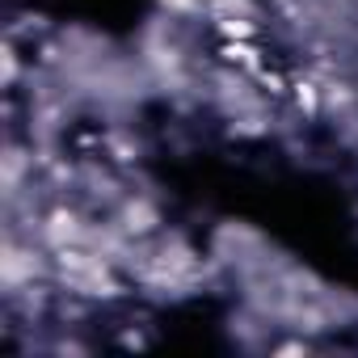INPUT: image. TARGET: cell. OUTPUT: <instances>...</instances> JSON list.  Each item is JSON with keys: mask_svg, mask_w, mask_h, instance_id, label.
Masks as SVG:
<instances>
[{"mask_svg": "<svg viewBox=\"0 0 358 358\" xmlns=\"http://www.w3.org/2000/svg\"><path fill=\"white\" fill-rule=\"evenodd\" d=\"M156 13L169 22H207V0H156Z\"/></svg>", "mask_w": 358, "mask_h": 358, "instance_id": "8", "label": "cell"}, {"mask_svg": "<svg viewBox=\"0 0 358 358\" xmlns=\"http://www.w3.org/2000/svg\"><path fill=\"white\" fill-rule=\"evenodd\" d=\"M228 135L232 139H270L274 135V106L270 110H257V114L228 118Z\"/></svg>", "mask_w": 358, "mask_h": 358, "instance_id": "7", "label": "cell"}, {"mask_svg": "<svg viewBox=\"0 0 358 358\" xmlns=\"http://www.w3.org/2000/svg\"><path fill=\"white\" fill-rule=\"evenodd\" d=\"M312 350H316V341H312L308 333H299V337H291V341L270 345V354H274V358H282V354H312Z\"/></svg>", "mask_w": 358, "mask_h": 358, "instance_id": "11", "label": "cell"}, {"mask_svg": "<svg viewBox=\"0 0 358 358\" xmlns=\"http://www.w3.org/2000/svg\"><path fill=\"white\" fill-rule=\"evenodd\" d=\"M253 80L262 85V93H266L270 101H287V97H291V76H282V72H278V68H270V64H266Z\"/></svg>", "mask_w": 358, "mask_h": 358, "instance_id": "10", "label": "cell"}, {"mask_svg": "<svg viewBox=\"0 0 358 358\" xmlns=\"http://www.w3.org/2000/svg\"><path fill=\"white\" fill-rule=\"evenodd\" d=\"M203 278H207V262L186 236L156 232L152 241H143V257L131 274V287H139L152 299H186L199 291Z\"/></svg>", "mask_w": 358, "mask_h": 358, "instance_id": "1", "label": "cell"}, {"mask_svg": "<svg viewBox=\"0 0 358 358\" xmlns=\"http://www.w3.org/2000/svg\"><path fill=\"white\" fill-rule=\"evenodd\" d=\"M291 106H295V114L303 118V122H316V118H324V97H320V76L308 68V72H291V97H287Z\"/></svg>", "mask_w": 358, "mask_h": 358, "instance_id": "5", "label": "cell"}, {"mask_svg": "<svg viewBox=\"0 0 358 358\" xmlns=\"http://www.w3.org/2000/svg\"><path fill=\"white\" fill-rule=\"evenodd\" d=\"M0 64H5V93H17L22 85V47L13 34H5V43H0Z\"/></svg>", "mask_w": 358, "mask_h": 358, "instance_id": "9", "label": "cell"}, {"mask_svg": "<svg viewBox=\"0 0 358 358\" xmlns=\"http://www.w3.org/2000/svg\"><path fill=\"white\" fill-rule=\"evenodd\" d=\"M93 215L89 211H80L76 203H51L47 211H38V220H34V236L51 249V253H59V249H72V245H89V236H93Z\"/></svg>", "mask_w": 358, "mask_h": 358, "instance_id": "2", "label": "cell"}, {"mask_svg": "<svg viewBox=\"0 0 358 358\" xmlns=\"http://www.w3.org/2000/svg\"><path fill=\"white\" fill-rule=\"evenodd\" d=\"M220 22H262L266 26V13L257 0H207V26H220Z\"/></svg>", "mask_w": 358, "mask_h": 358, "instance_id": "6", "label": "cell"}, {"mask_svg": "<svg viewBox=\"0 0 358 358\" xmlns=\"http://www.w3.org/2000/svg\"><path fill=\"white\" fill-rule=\"evenodd\" d=\"M215 55H220V64H228V68H236V72H249V76H257V72L270 64L262 38H220Z\"/></svg>", "mask_w": 358, "mask_h": 358, "instance_id": "4", "label": "cell"}, {"mask_svg": "<svg viewBox=\"0 0 358 358\" xmlns=\"http://www.w3.org/2000/svg\"><path fill=\"white\" fill-rule=\"evenodd\" d=\"M110 220L131 236V241H152L156 232H164V211L152 194L143 190H127L114 207H110Z\"/></svg>", "mask_w": 358, "mask_h": 358, "instance_id": "3", "label": "cell"}]
</instances>
